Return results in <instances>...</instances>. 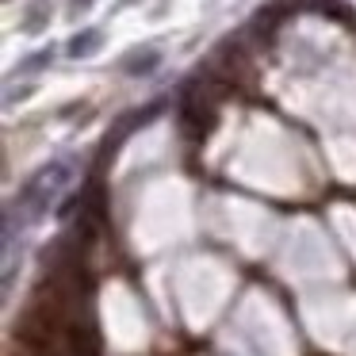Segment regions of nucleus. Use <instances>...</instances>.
Segmentation results:
<instances>
[{
	"label": "nucleus",
	"mask_w": 356,
	"mask_h": 356,
	"mask_svg": "<svg viewBox=\"0 0 356 356\" xmlns=\"http://www.w3.org/2000/svg\"><path fill=\"white\" fill-rule=\"evenodd\" d=\"M65 180H70V165H62V161H54V165H47V169L35 172V177L24 184L19 200H16V207L24 211V218H39L42 211L50 207V200L62 192Z\"/></svg>",
	"instance_id": "nucleus-1"
},
{
	"label": "nucleus",
	"mask_w": 356,
	"mask_h": 356,
	"mask_svg": "<svg viewBox=\"0 0 356 356\" xmlns=\"http://www.w3.org/2000/svg\"><path fill=\"white\" fill-rule=\"evenodd\" d=\"M180 123H184V131L192 134V138H203V134L211 131L215 111H211V100L203 96V85H195L192 92L184 96V104H180Z\"/></svg>",
	"instance_id": "nucleus-2"
},
{
	"label": "nucleus",
	"mask_w": 356,
	"mask_h": 356,
	"mask_svg": "<svg viewBox=\"0 0 356 356\" xmlns=\"http://www.w3.org/2000/svg\"><path fill=\"white\" fill-rule=\"evenodd\" d=\"M119 65H123V73H131V77H149V73L161 65V50L138 47V50H131V54H127Z\"/></svg>",
	"instance_id": "nucleus-3"
},
{
	"label": "nucleus",
	"mask_w": 356,
	"mask_h": 356,
	"mask_svg": "<svg viewBox=\"0 0 356 356\" xmlns=\"http://www.w3.org/2000/svg\"><path fill=\"white\" fill-rule=\"evenodd\" d=\"M100 39H104V35L96 31V27L73 35V39H70V58H88V54H96V50H100Z\"/></svg>",
	"instance_id": "nucleus-4"
},
{
	"label": "nucleus",
	"mask_w": 356,
	"mask_h": 356,
	"mask_svg": "<svg viewBox=\"0 0 356 356\" xmlns=\"http://www.w3.org/2000/svg\"><path fill=\"white\" fill-rule=\"evenodd\" d=\"M47 19H50V0H35V4H31V16L24 19V31H27V35L42 31V27H47Z\"/></svg>",
	"instance_id": "nucleus-5"
},
{
	"label": "nucleus",
	"mask_w": 356,
	"mask_h": 356,
	"mask_svg": "<svg viewBox=\"0 0 356 356\" xmlns=\"http://www.w3.org/2000/svg\"><path fill=\"white\" fill-rule=\"evenodd\" d=\"M54 62V50H42V54H31L27 62H19L16 65V73H31V70H42V65H50Z\"/></svg>",
	"instance_id": "nucleus-6"
},
{
	"label": "nucleus",
	"mask_w": 356,
	"mask_h": 356,
	"mask_svg": "<svg viewBox=\"0 0 356 356\" xmlns=\"http://www.w3.org/2000/svg\"><path fill=\"white\" fill-rule=\"evenodd\" d=\"M88 4H92V0H70V8H73V12H85Z\"/></svg>",
	"instance_id": "nucleus-7"
}]
</instances>
